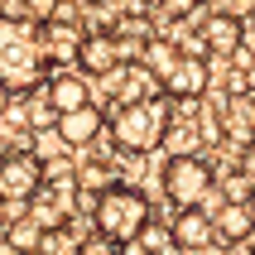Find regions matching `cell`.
I'll use <instances>...</instances> for the list:
<instances>
[{"mask_svg":"<svg viewBox=\"0 0 255 255\" xmlns=\"http://www.w3.org/2000/svg\"><path fill=\"white\" fill-rule=\"evenodd\" d=\"M43 183V164L34 149H5L0 154V202L10 207H24Z\"/></svg>","mask_w":255,"mask_h":255,"instance_id":"5b68a950","label":"cell"},{"mask_svg":"<svg viewBox=\"0 0 255 255\" xmlns=\"http://www.w3.org/2000/svg\"><path fill=\"white\" fill-rule=\"evenodd\" d=\"M87 217H92V231L97 236H106V241L116 246H135V236H140L144 227H149V217H154V202H149V193L135 183H111L106 193H97L92 198V207H87Z\"/></svg>","mask_w":255,"mask_h":255,"instance_id":"3957f363","label":"cell"},{"mask_svg":"<svg viewBox=\"0 0 255 255\" xmlns=\"http://www.w3.org/2000/svg\"><path fill=\"white\" fill-rule=\"evenodd\" d=\"M121 58H116V34L111 29H82V43H77V68L87 77H106Z\"/></svg>","mask_w":255,"mask_h":255,"instance_id":"7c38bea8","label":"cell"},{"mask_svg":"<svg viewBox=\"0 0 255 255\" xmlns=\"http://www.w3.org/2000/svg\"><path fill=\"white\" fill-rule=\"evenodd\" d=\"M72 183H77V193H82V198H97V193H106L111 183H121V169H116V159L92 154V159H77Z\"/></svg>","mask_w":255,"mask_h":255,"instance_id":"4fadbf2b","label":"cell"},{"mask_svg":"<svg viewBox=\"0 0 255 255\" xmlns=\"http://www.w3.org/2000/svg\"><path fill=\"white\" fill-rule=\"evenodd\" d=\"M29 149L39 154V164H48V159H68V154H77L63 135H58L53 126H39V130H29Z\"/></svg>","mask_w":255,"mask_h":255,"instance_id":"2e32d148","label":"cell"},{"mask_svg":"<svg viewBox=\"0 0 255 255\" xmlns=\"http://www.w3.org/2000/svg\"><path fill=\"white\" fill-rule=\"evenodd\" d=\"M198 39H202V48H207V58H231V53L246 43V29H241L236 14L207 10V14L198 19Z\"/></svg>","mask_w":255,"mask_h":255,"instance_id":"ba28073f","label":"cell"},{"mask_svg":"<svg viewBox=\"0 0 255 255\" xmlns=\"http://www.w3.org/2000/svg\"><path fill=\"white\" fill-rule=\"evenodd\" d=\"M140 63L154 72L159 82H164V77H169V68L178 63V43H173L169 34H149V39H144V48H140Z\"/></svg>","mask_w":255,"mask_h":255,"instance_id":"9a60e30c","label":"cell"},{"mask_svg":"<svg viewBox=\"0 0 255 255\" xmlns=\"http://www.w3.org/2000/svg\"><path fill=\"white\" fill-rule=\"evenodd\" d=\"M43 53H48V68H72L77 63V43H82V24L72 19H43Z\"/></svg>","mask_w":255,"mask_h":255,"instance_id":"8fae6325","label":"cell"},{"mask_svg":"<svg viewBox=\"0 0 255 255\" xmlns=\"http://www.w3.org/2000/svg\"><path fill=\"white\" fill-rule=\"evenodd\" d=\"M53 130L72 149H92L101 140V130H106V111H101L97 101H87V106H72V111H58L53 116Z\"/></svg>","mask_w":255,"mask_h":255,"instance_id":"52a82bcc","label":"cell"},{"mask_svg":"<svg viewBox=\"0 0 255 255\" xmlns=\"http://www.w3.org/2000/svg\"><path fill=\"white\" fill-rule=\"evenodd\" d=\"M183 255H202V251H183Z\"/></svg>","mask_w":255,"mask_h":255,"instance_id":"ffe728a7","label":"cell"},{"mask_svg":"<svg viewBox=\"0 0 255 255\" xmlns=\"http://www.w3.org/2000/svg\"><path fill=\"white\" fill-rule=\"evenodd\" d=\"M212 183H217V164L202 149L164 154V164H159V188H164L169 207H202V198L212 193Z\"/></svg>","mask_w":255,"mask_h":255,"instance_id":"277c9868","label":"cell"},{"mask_svg":"<svg viewBox=\"0 0 255 255\" xmlns=\"http://www.w3.org/2000/svg\"><path fill=\"white\" fill-rule=\"evenodd\" d=\"M10 106H14V92H10V87H5V82H0V116L10 111Z\"/></svg>","mask_w":255,"mask_h":255,"instance_id":"d6986e66","label":"cell"},{"mask_svg":"<svg viewBox=\"0 0 255 255\" xmlns=\"http://www.w3.org/2000/svg\"><path fill=\"white\" fill-rule=\"evenodd\" d=\"M169 97H144V101H121L106 111V144L116 154H130V159H144L164 144V130H169Z\"/></svg>","mask_w":255,"mask_h":255,"instance_id":"6da1fadb","label":"cell"},{"mask_svg":"<svg viewBox=\"0 0 255 255\" xmlns=\"http://www.w3.org/2000/svg\"><path fill=\"white\" fill-rule=\"evenodd\" d=\"M48 53H43L39 19H19V14H0V82L10 92H34L48 77Z\"/></svg>","mask_w":255,"mask_h":255,"instance_id":"7a4b0ae2","label":"cell"},{"mask_svg":"<svg viewBox=\"0 0 255 255\" xmlns=\"http://www.w3.org/2000/svg\"><path fill=\"white\" fill-rule=\"evenodd\" d=\"M39 87H43V97L53 101V111H72V106H87L92 101V77L82 68H58Z\"/></svg>","mask_w":255,"mask_h":255,"instance_id":"9c48e42d","label":"cell"},{"mask_svg":"<svg viewBox=\"0 0 255 255\" xmlns=\"http://www.w3.org/2000/svg\"><path fill=\"white\" fill-rule=\"evenodd\" d=\"M164 97L169 101H198L212 92V58L207 53H178V63L169 68V77H164Z\"/></svg>","mask_w":255,"mask_h":255,"instance_id":"8992f818","label":"cell"},{"mask_svg":"<svg viewBox=\"0 0 255 255\" xmlns=\"http://www.w3.org/2000/svg\"><path fill=\"white\" fill-rule=\"evenodd\" d=\"M53 101L43 97V87H34V92H29V106H24V126L29 130H39V126H53Z\"/></svg>","mask_w":255,"mask_h":255,"instance_id":"ac0fdd59","label":"cell"},{"mask_svg":"<svg viewBox=\"0 0 255 255\" xmlns=\"http://www.w3.org/2000/svg\"><path fill=\"white\" fill-rule=\"evenodd\" d=\"M135 246H140L144 255H183L178 246H173V231H169V227H159L154 217H149V227L135 236Z\"/></svg>","mask_w":255,"mask_h":255,"instance_id":"e0dca14e","label":"cell"},{"mask_svg":"<svg viewBox=\"0 0 255 255\" xmlns=\"http://www.w3.org/2000/svg\"><path fill=\"white\" fill-rule=\"evenodd\" d=\"M217 241H251L255 236V207L251 202H222L212 212Z\"/></svg>","mask_w":255,"mask_h":255,"instance_id":"5bb4252c","label":"cell"},{"mask_svg":"<svg viewBox=\"0 0 255 255\" xmlns=\"http://www.w3.org/2000/svg\"><path fill=\"white\" fill-rule=\"evenodd\" d=\"M169 231H173V246L178 251H212V241H217V227H212V212L207 207H178Z\"/></svg>","mask_w":255,"mask_h":255,"instance_id":"30bf717a","label":"cell"}]
</instances>
